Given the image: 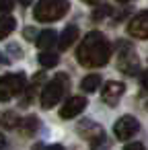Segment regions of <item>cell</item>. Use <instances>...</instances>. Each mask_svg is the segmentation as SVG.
<instances>
[{
	"instance_id": "7a4b0ae2",
	"label": "cell",
	"mask_w": 148,
	"mask_h": 150,
	"mask_svg": "<svg viewBox=\"0 0 148 150\" xmlns=\"http://www.w3.org/2000/svg\"><path fill=\"white\" fill-rule=\"evenodd\" d=\"M70 88V76L68 74H56L47 84L41 88V107L43 109H54L68 93Z\"/></svg>"
},
{
	"instance_id": "8fae6325",
	"label": "cell",
	"mask_w": 148,
	"mask_h": 150,
	"mask_svg": "<svg viewBox=\"0 0 148 150\" xmlns=\"http://www.w3.org/2000/svg\"><path fill=\"white\" fill-rule=\"evenodd\" d=\"M43 84H45V74H43V72H39V74H35V76L31 78V82L27 84V86H29V91H27V95H25V99L21 101V105H23V107H25V105H29V103H31V101L35 99V95L39 93V88H41Z\"/></svg>"
},
{
	"instance_id": "d4e9b609",
	"label": "cell",
	"mask_w": 148,
	"mask_h": 150,
	"mask_svg": "<svg viewBox=\"0 0 148 150\" xmlns=\"http://www.w3.org/2000/svg\"><path fill=\"white\" fill-rule=\"evenodd\" d=\"M82 2H86V4H99L101 0H82Z\"/></svg>"
},
{
	"instance_id": "2e32d148",
	"label": "cell",
	"mask_w": 148,
	"mask_h": 150,
	"mask_svg": "<svg viewBox=\"0 0 148 150\" xmlns=\"http://www.w3.org/2000/svg\"><path fill=\"white\" fill-rule=\"evenodd\" d=\"M80 86H82V91H86V93H95V91L101 86V76H99V74H89V76L82 78Z\"/></svg>"
},
{
	"instance_id": "7c38bea8",
	"label": "cell",
	"mask_w": 148,
	"mask_h": 150,
	"mask_svg": "<svg viewBox=\"0 0 148 150\" xmlns=\"http://www.w3.org/2000/svg\"><path fill=\"white\" fill-rule=\"evenodd\" d=\"M74 41H78V27L70 25V27H66L62 31L60 39H58V45H60V50H68Z\"/></svg>"
},
{
	"instance_id": "603a6c76",
	"label": "cell",
	"mask_w": 148,
	"mask_h": 150,
	"mask_svg": "<svg viewBox=\"0 0 148 150\" xmlns=\"http://www.w3.org/2000/svg\"><path fill=\"white\" fill-rule=\"evenodd\" d=\"M31 35H35V31H33L31 27H27V29H25V37H27V39H33Z\"/></svg>"
},
{
	"instance_id": "d6986e66",
	"label": "cell",
	"mask_w": 148,
	"mask_h": 150,
	"mask_svg": "<svg viewBox=\"0 0 148 150\" xmlns=\"http://www.w3.org/2000/svg\"><path fill=\"white\" fill-rule=\"evenodd\" d=\"M37 127H39V119H37L35 115H31V117H25V119H23V129H25V134H33Z\"/></svg>"
},
{
	"instance_id": "ac0fdd59",
	"label": "cell",
	"mask_w": 148,
	"mask_h": 150,
	"mask_svg": "<svg viewBox=\"0 0 148 150\" xmlns=\"http://www.w3.org/2000/svg\"><path fill=\"white\" fill-rule=\"evenodd\" d=\"M111 15V6L109 4H99L95 11H93V19L95 21H103L105 17H109Z\"/></svg>"
},
{
	"instance_id": "5bb4252c",
	"label": "cell",
	"mask_w": 148,
	"mask_h": 150,
	"mask_svg": "<svg viewBox=\"0 0 148 150\" xmlns=\"http://www.w3.org/2000/svg\"><path fill=\"white\" fill-rule=\"evenodd\" d=\"M17 27V21L15 17H0V41L6 39Z\"/></svg>"
},
{
	"instance_id": "ba28073f",
	"label": "cell",
	"mask_w": 148,
	"mask_h": 150,
	"mask_svg": "<svg viewBox=\"0 0 148 150\" xmlns=\"http://www.w3.org/2000/svg\"><path fill=\"white\" fill-rule=\"evenodd\" d=\"M123 93H125V84H123V82H119V80H109V82L103 86L101 97H103V101H105L109 107H115Z\"/></svg>"
},
{
	"instance_id": "9c48e42d",
	"label": "cell",
	"mask_w": 148,
	"mask_h": 150,
	"mask_svg": "<svg viewBox=\"0 0 148 150\" xmlns=\"http://www.w3.org/2000/svg\"><path fill=\"white\" fill-rule=\"evenodd\" d=\"M84 107H86V99L84 97H70L62 105V109H60V119H72L78 113H82Z\"/></svg>"
},
{
	"instance_id": "7402d4cb",
	"label": "cell",
	"mask_w": 148,
	"mask_h": 150,
	"mask_svg": "<svg viewBox=\"0 0 148 150\" xmlns=\"http://www.w3.org/2000/svg\"><path fill=\"white\" fill-rule=\"evenodd\" d=\"M125 148H130V150H142L144 144L142 142H132V144H125Z\"/></svg>"
},
{
	"instance_id": "cb8c5ba5",
	"label": "cell",
	"mask_w": 148,
	"mask_h": 150,
	"mask_svg": "<svg viewBox=\"0 0 148 150\" xmlns=\"http://www.w3.org/2000/svg\"><path fill=\"white\" fill-rule=\"evenodd\" d=\"M0 148H6V138L0 134Z\"/></svg>"
},
{
	"instance_id": "ffe728a7",
	"label": "cell",
	"mask_w": 148,
	"mask_h": 150,
	"mask_svg": "<svg viewBox=\"0 0 148 150\" xmlns=\"http://www.w3.org/2000/svg\"><path fill=\"white\" fill-rule=\"evenodd\" d=\"M15 6V0H0V13H11Z\"/></svg>"
},
{
	"instance_id": "4316f807",
	"label": "cell",
	"mask_w": 148,
	"mask_h": 150,
	"mask_svg": "<svg viewBox=\"0 0 148 150\" xmlns=\"http://www.w3.org/2000/svg\"><path fill=\"white\" fill-rule=\"evenodd\" d=\"M117 2H132V0H117Z\"/></svg>"
},
{
	"instance_id": "484cf974",
	"label": "cell",
	"mask_w": 148,
	"mask_h": 150,
	"mask_svg": "<svg viewBox=\"0 0 148 150\" xmlns=\"http://www.w3.org/2000/svg\"><path fill=\"white\" fill-rule=\"evenodd\" d=\"M19 2H21V4H25V6H27V4H31V0H19Z\"/></svg>"
},
{
	"instance_id": "f1b7e54d",
	"label": "cell",
	"mask_w": 148,
	"mask_h": 150,
	"mask_svg": "<svg viewBox=\"0 0 148 150\" xmlns=\"http://www.w3.org/2000/svg\"><path fill=\"white\" fill-rule=\"evenodd\" d=\"M146 109H148V103H146Z\"/></svg>"
},
{
	"instance_id": "44dd1931",
	"label": "cell",
	"mask_w": 148,
	"mask_h": 150,
	"mask_svg": "<svg viewBox=\"0 0 148 150\" xmlns=\"http://www.w3.org/2000/svg\"><path fill=\"white\" fill-rule=\"evenodd\" d=\"M140 84H142L144 91H148V70H144V74L140 76Z\"/></svg>"
},
{
	"instance_id": "6da1fadb",
	"label": "cell",
	"mask_w": 148,
	"mask_h": 150,
	"mask_svg": "<svg viewBox=\"0 0 148 150\" xmlns=\"http://www.w3.org/2000/svg\"><path fill=\"white\" fill-rule=\"evenodd\" d=\"M76 60L84 68H101L111 60V43L101 31H91L82 37L76 50Z\"/></svg>"
},
{
	"instance_id": "8992f818",
	"label": "cell",
	"mask_w": 148,
	"mask_h": 150,
	"mask_svg": "<svg viewBox=\"0 0 148 150\" xmlns=\"http://www.w3.org/2000/svg\"><path fill=\"white\" fill-rule=\"evenodd\" d=\"M78 134H80L84 140H89L93 146H101L103 140H105V129H103L99 123L91 121V119H82V121L78 123Z\"/></svg>"
},
{
	"instance_id": "52a82bcc",
	"label": "cell",
	"mask_w": 148,
	"mask_h": 150,
	"mask_svg": "<svg viewBox=\"0 0 148 150\" xmlns=\"http://www.w3.org/2000/svg\"><path fill=\"white\" fill-rule=\"evenodd\" d=\"M127 33H130V37H136V39H148V11L138 13L130 21Z\"/></svg>"
},
{
	"instance_id": "3957f363",
	"label": "cell",
	"mask_w": 148,
	"mask_h": 150,
	"mask_svg": "<svg viewBox=\"0 0 148 150\" xmlns=\"http://www.w3.org/2000/svg\"><path fill=\"white\" fill-rule=\"evenodd\" d=\"M70 11L68 0H39L33 8V17L39 23H54L60 21Z\"/></svg>"
},
{
	"instance_id": "5b68a950",
	"label": "cell",
	"mask_w": 148,
	"mask_h": 150,
	"mask_svg": "<svg viewBox=\"0 0 148 150\" xmlns=\"http://www.w3.org/2000/svg\"><path fill=\"white\" fill-rule=\"evenodd\" d=\"M138 129H140V123H138V119L132 117V115L119 117V119L115 121V125H113L115 138H117V140H123V142L130 140V138H134V136L138 134Z\"/></svg>"
},
{
	"instance_id": "9a60e30c",
	"label": "cell",
	"mask_w": 148,
	"mask_h": 150,
	"mask_svg": "<svg viewBox=\"0 0 148 150\" xmlns=\"http://www.w3.org/2000/svg\"><path fill=\"white\" fill-rule=\"evenodd\" d=\"M19 123H21V119H19V115L15 111H4L2 115H0V125H2L4 129H13Z\"/></svg>"
},
{
	"instance_id": "4fadbf2b",
	"label": "cell",
	"mask_w": 148,
	"mask_h": 150,
	"mask_svg": "<svg viewBox=\"0 0 148 150\" xmlns=\"http://www.w3.org/2000/svg\"><path fill=\"white\" fill-rule=\"evenodd\" d=\"M56 41H58V33H56L54 29L41 31V33L37 35V39H35V43H37V47H39V50H47V47H52Z\"/></svg>"
},
{
	"instance_id": "83f0119b",
	"label": "cell",
	"mask_w": 148,
	"mask_h": 150,
	"mask_svg": "<svg viewBox=\"0 0 148 150\" xmlns=\"http://www.w3.org/2000/svg\"><path fill=\"white\" fill-rule=\"evenodd\" d=\"M0 62H6V60H4V58H2V56H0Z\"/></svg>"
},
{
	"instance_id": "30bf717a",
	"label": "cell",
	"mask_w": 148,
	"mask_h": 150,
	"mask_svg": "<svg viewBox=\"0 0 148 150\" xmlns=\"http://www.w3.org/2000/svg\"><path fill=\"white\" fill-rule=\"evenodd\" d=\"M117 68L123 72V74H130V76H134L136 74V70L140 68V64H138V58H136V54L130 50V54H127V50H123L121 54H119V60H117Z\"/></svg>"
},
{
	"instance_id": "277c9868",
	"label": "cell",
	"mask_w": 148,
	"mask_h": 150,
	"mask_svg": "<svg viewBox=\"0 0 148 150\" xmlns=\"http://www.w3.org/2000/svg\"><path fill=\"white\" fill-rule=\"evenodd\" d=\"M25 88H27V76L21 72L0 76V101H8L15 95H21Z\"/></svg>"
},
{
	"instance_id": "e0dca14e",
	"label": "cell",
	"mask_w": 148,
	"mask_h": 150,
	"mask_svg": "<svg viewBox=\"0 0 148 150\" xmlns=\"http://www.w3.org/2000/svg\"><path fill=\"white\" fill-rule=\"evenodd\" d=\"M39 64L43 66V68H54V66H58V62H60V56L58 54H54V52H45L43 50V54H39Z\"/></svg>"
}]
</instances>
